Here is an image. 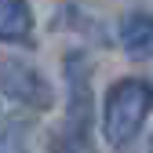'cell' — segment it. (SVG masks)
Segmentation results:
<instances>
[{"instance_id": "1", "label": "cell", "mask_w": 153, "mask_h": 153, "mask_svg": "<svg viewBox=\"0 0 153 153\" xmlns=\"http://www.w3.org/2000/svg\"><path fill=\"white\" fill-rule=\"evenodd\" d=\"M66 120L51 135V153H95V91H91V59L88 51H66Z\"/></svg>"}, {"instance_id": "2", "label": "cell", "mask_w": 153, "mask_h": 153, "mask_svg": "<svg viewBox=\"0 0 153 153\" xmlns=\"http://www.w3.org/2000/svg\"><path fill=\"white\" fill-rule=\"evenodd\" d=\"M153 113V84L142 76H120L102 99V139L113 149H124L142 135Z\"/></svg>"}, {"instance_id": "3", "label": "cell", "mask_w": 153, "mask_h": 153, "mask_svg": "<svg viewBox=\"0 0 153 153\" xmlns=\"http://www.w3.org/2000/svg\"><path fill=\"white\" fill-rule=\"evenodd\" d=\"M0 95L15 106H26V109H36V113H48L55 106V88L51 80L36 69L33 62L26 59H0Z\"/></svg>"}, {"instance_id": "4", "label": "cell", "mask_w": 153, "mask_h": 153, "mask_svg": "<svg viewBox=\"0 0 153 153\" xmlns=\"http://www.w3.org/2000/svg\"><path fill=\"white\" fill-rule=\"evenodd\" d=\"M117 40L124 48L128 59H153V15H142V11H131L120 18L117 26Z\"/></svg>"}, {"instance_id": "5", "label": "cell", "mask_w": 153, "mask_h": 153, "mask_svg": "<svg viewBox=\"0 0 153 153\" xmlns=\"http://www.w3.org/2000/svg\"><path fill=\"white\" fill-rule=\"evenodd\" d=\"M33 26L36 18L29 0H0V40L4 44H29Z\"/></svg>"}, {"instance_id": "6", "label": "cell", "mask_w": 153, "mask_h": 153, "mask_svg": "<svg viewBox=\"0 0 153 153\" xmlns=\"http://www.w3.org/2000/svg\"><path fill=\"white\" fill-rule=\"evenodd\" d=\"M0 153H29L26 135L15 124H7V120H0Z\"/></svg>"}, {"instance_id": "7", "label": "cell", "mask_w": 153, "mask_h": 153, "mask_svg": "<svg viewBox=\"0 0 153 153\" xmlns=\"http://www.w3.org/2000/svg\"><path fill=\"white\" fill-rule=\"evenodd\" d=\"M149 153H153V139H149Z\"/></svg>"}]
</instances>
